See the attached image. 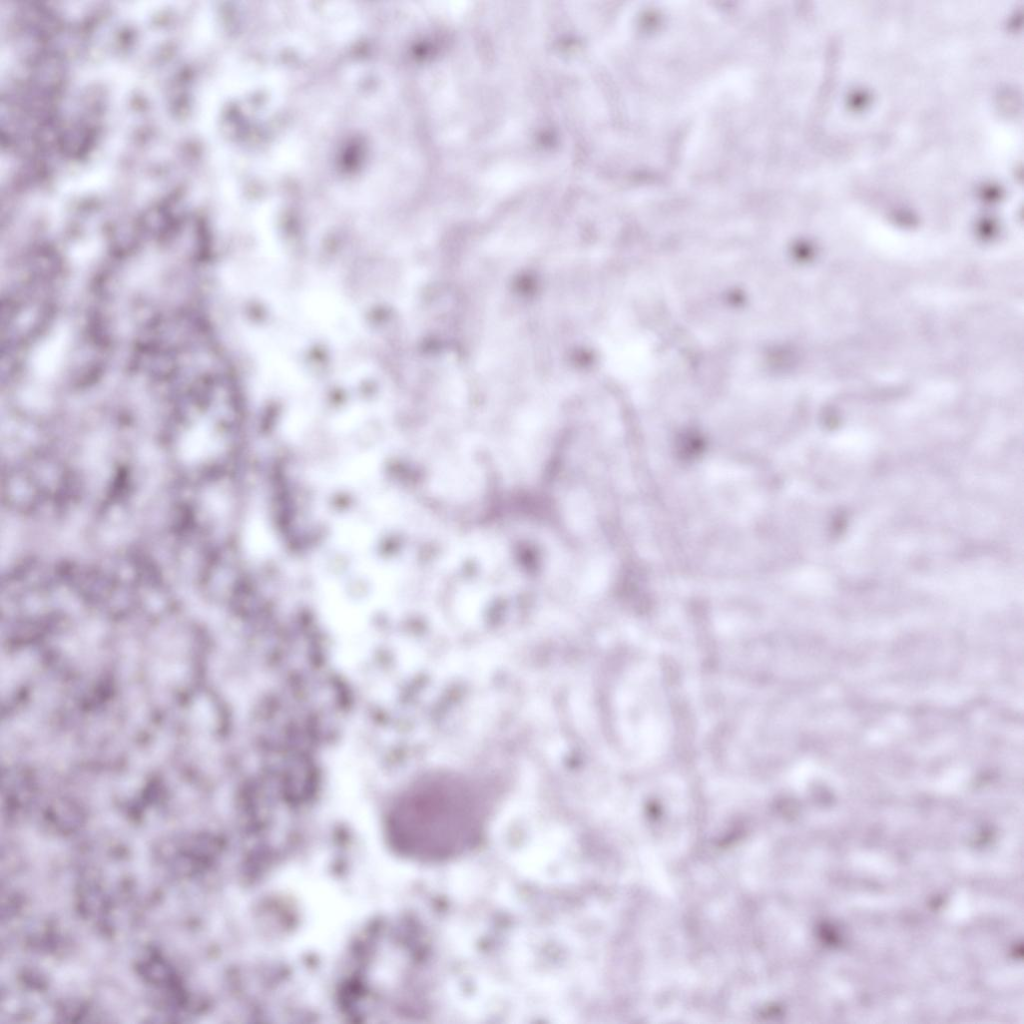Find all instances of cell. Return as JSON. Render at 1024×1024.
<instances>
[{"instance_id": "1", "label": "cell", "mask_w": 1024, "mask_h": 1024, "mask_svg": "<svg viewBox=\"0 0 1024 1024\" xmlns=\"http://www.w3.org/2000/svg\"><path fill=\"white\" fill-rule=\"evenodd\" d=\"M486 795L463 778L436 775L409 788L391 811L388 830L403 854L425 861L461 855L481 840Z\"/></svg>"}]
</instances>
